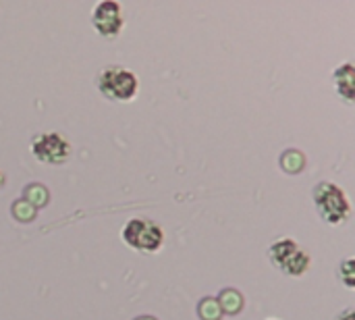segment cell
Wrapping results in <instances>:
<instances>
[{
  "mask_svg": "<svg viewBox=\"0 0 355 320\" xmlns=\"http://www.w3.org/2000/svg\"><path fill=\"white\" fill-rule=\"evenodd\" d=\"M98 92L110 102H131L139 94V79L133 71L121 65L104 67L96 77Z\"/></svg>",
  "mask_w": 355,
  "mask_h": 320,
  "instance_id": "cell-1",
  "label": "cell"
},
{
  "mask_svg": "<svg viewBox=\"0 0 355 320\" xmlns=\"http://www.w3.org/2000/svg\"><path fill=\"white\" fill-rule=\"evenodd\" d=\"M314 206L320 219L329 225H343L352 214V204L343 187L333 181H320L314 187Z\"/></svg>",
  "mask_w": 355,
  "mask_h": 320,
  "instance_id": "cell-2",
  "label": "cell"
},
{
  "mask_svg": "<svg viewBox=\"0 0 355 320\" xmlns=\"http://www.w3.org/2000/svg\"><path fill=\"white\" fill-rule=\"evenodd\" d=\"M121 237L131 250L144 252V254H156L164 246L162 227L156 221L146 219V217L129 219L121 229Z\"/></svg>",
  "mask_w": 355,
  "mask_h": 320,
  "instance_id": "cell-3",
  "label": "cell"
},
{
  "mask_svg": "<svg viewBox=\"0 0 355 320\" xmlns=\"http://www.w3.org/2000/svg\"><path fill=\"white\" fill-rule=\"evenodd\" d=\"M268 258L270 262L287 277H302L310 271V254L293 239H277L268 248Z\"/></svg>",
  "mask_w": 355,
  "mask_h": 320,
  "instance_id": "cell-4",
  "label": "cell"
},
{
  "mask_svg": "<svg viewBox=\"0 0 355 320\" xmlns=\"http://www.w3.org/2000/svg\"><path fill=\"white\" fill-rule=\"evenodd\" d=\"M31 156L48 167H60L73 156V144L58 131H46L31 137Z\"/></svg>",
  "mask_w": 355,
  "mask_h": 320,
  "instance_id": "cell-5",
  "label": "cell"
},
{
  "mask_svg": "<svg viewBox=\"0 0 355 320\" xmlns=\"http://www.w3.org/2000/svg\"><path fill=\"white\" fill-rule=\"evenodd\" d=\"M92 25L102 37L114 40L125 27V10H123V6L116 0L98 2L94 6V10H92Z\"/></svg>",
  "mask_w": 355,
  "mask_h": 320,
  "instance_id": "cell-6",
  "label": "cell"
},
{
  "mask_svg": "<svg viewBox=\"0 0 355 320\" xmlns=\"http://www.w3.org/2000/svg\"><path fill=\"white\" fill-rule=\"evenodd\" d=\"M333 79H335V90L339 92V96H343L347 102H354V65L343 62L339 69H335Z\"/></svg>",
  "mask_w": 355,
  "mask_h": 320,
  "instance_id": "cell-7",
  "label": "cell"
},
{
  "mask_svg": "<svg viewBox=\"0 0 355 320\" xmlns=\"http://www.w3.org/2000/svg\"><path fill=\"white\" fill-rule=\"evenodd\" d=\"M339 279L347 289H355V260L345 258L339 267Z\"/></svg>",
  "mask_w": 355,
  "mask_h": 320,
  "instance_id": "cell-8",
  "label": "cell"
},
{
  "mask_svg": "<svg viewBox=\"0 0 355 320\" xmlns=\"http://www.w3.org/2000/svg\"><path fill=\"white\" fill-rule=\"evenodd\" d=\"M337 320H355V310L354 308H347V310H343V312L337 317Z\"/></svg>",
  "mask_w": 355,
  "mask_h": 320,
  "instance_id": "cell-9",
  "label": "cell"
},
{
  "mask_svg": "<svg viewBox=\"0 0 355 320\" xmlns=\"http://www.w3.org/2000/svg\"><path fill=\"white\" fill-rule=\"evenodd\" d=\"M4 183H6V175H4V173L0 171V190L4 187Z\"/></svg>",
  "mask_w": 355,
  "mask_h": 320,
  "instance_id": "cell-10",
  "label": "cell"
},
{
  "mask_svg": "<svg viewBox=\"0 0 355 320\" xmlns=\"http://www.w3.org/2000/svg\"><path fill=\"white\" fill-rule=\"evenodd\" d=\"M139 320H154V319H150V317H144V319H139Z\"/></svg>",
  "mask_w": 355,
  "mask_h": 320,
  "instance_id": "cell-11",
  "label": "cell"
}]
</instances>
